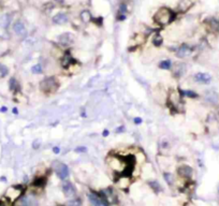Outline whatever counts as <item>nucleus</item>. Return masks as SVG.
Segmentation results:
<instances>
[{"label": "nucleus", "mask_w": 219, "mask_h": 206, "mask_svg": "<svg viewBox=\"0 0 219 206\" xmlns=\"http://www.w3.org/2000/svg\"><path fill=\"white\" fill-rule=\"evenodd\" d=\"M176 16H177V13L175 11H173L170 8H167V6H161L155 12L152 19L158 26L165 27L171 23H173L175 21Z\"/></svg>", "instance_id": "obj_1"}, {"label": "nucleus", "mask_w": 219, "mask_h": 206, "mask_svg": "<svg viewBox=\"0 0 219 206\" xmlns=\"http://www.w3.org/2000/svg\"><path fill=\"white\" fill-rule=\"evenodd\" d=\"M40 90L46 96L54 94L59 88V82L55 76H46L39 83Z\"/></svg>", "instance_id": "obj_2"}, {"label": "nucleus", "mask_w": 219, "mask_h": 206, "mask_svg": "<svg viewBox=\"0 0 219 206\" xmlns=\"http://www.w3.org/2000/svg\"><path fill=\"white\" fill-rule=\"evenodd\" d=\"M88 200H89L91 206H110L107 201L103 199L99 192L91 191L90 193H88Z\"/></svg>", "instance_id": "obj_3"}, {"label": "nucleus", "mask_w": 219, "mask_h": 206, "mask_svg": "<svg viewBox=\"0 0 219 206\" xmlns=\"http://www.w3.org/2000/svg\"><path fill=\"white\" fill-rule=\"evenodd\" d=\"M192 54V47L190 46L187 43H182L178 46V48L175 51V56L179 59H182V58H186L188 56H190Z\"/></svg>", "instance_id": "obj_4"}, {"label": "nucleus", "mask_w": 219, "mask_h": 206, "mask_svg": "<svg viewBox=\"0 0 219 206\" xmlns=\"http://www.w3.org/2000/svg\"><path fill=\"white\" fill-rule=\"evenodd\" d=\"M99 193H100V195L103 197V199L106 200L109 204L117 203V196H116L113 188H110V187L109 188H105V189H103V190H101Z\"/></svg>", "instance_id": "obj_5"}, {"label": "nucleus", "mask_w": 219, "mask_h": 206, "mask_svg": "<svg viewBox=\"0 0 219 206\" xmlns=\"http://www.w3.org/2000/svg\"><path fill=\"white\" fill-rule=\"evenodd\" d=\"M61 190L63 192L66 197H74L75 195V187L73 186V184L68 179H64L62 182Z\"/></svg>", "instance_id": "obj_6"}, {"label": "nucleus", "mask_w": 219, "mask_h": 206, "mask_svg": "<svg viewBox=\"0 0 219 206\" xmlns=\"http://www.w3.org/2000/svg\"><path fill=\"white\" fill-rule=\"evenodd\" d=\"M177 174L180 177L185 178V179H190L191 176L193 174V170L191 166L187 164H182L177 167Z\"/></svg>", "instance_id": "obj_7"}, {"label": "nucleus", "mask_w": 219, "mask_h": 206, "mask_svg": "<svg viewBox=\"0 0 219 206\" xmlns=\"http://www.w3.org/2000/svg\"><path fill=\"white\" fill-rule=\"evenodd\" d=\"M56 173H57V176L61 180L68 179L69 175H70L68 165L64 164V163H60V162H58V165H57V167H56Z\"/></svg>", "instance_id": "obj_8"}, {"label": "nucleus", "mask_w": 219, "mask_h": 206, "mask_svg": "<svg viewBox=\"0 0 219 206\" xmlns=\"http://www.w3.org/2000/svg\"><path fill=\"white\" fill-rule=\"evenodd\" d=\"M52 21L54 25H64L69 21V15L64 12H58L52 17Z\"/></svg>", "instance_id": "obj_9"}, {"label": "nucleus", "mask_w": 219, "mask_h": 206, "mask_svg": "<svg viewBox=\"0 0 219 206\" xmlns=\"http://www.w3.org/2000/svg\"><path fill=\"white\" fill-rule=\"evenodd\" d=\"M12 29H13V31L19 36H24L26 33H27L25 24H24V21H21V19H17V21H15L14 23H13Z\"/></svg>", "instance_id": "obj_10"}, {"label": "nucleus", "mask_w": 219, "mask_h": 206, "mask_svg": "<svg viewBox=\"0 0 219 206\" xmlns=\"http://www.w3.org/2000/svg\"><path fill=\"white\" fill-rule=\"evenodd\" d=\"M195 3V0H179L177 4V11L179 13H186Z\"/></svg>", "instance_id": "obj_11"}, {"label": "nucleus", "mask_w": 219, "mask_h": 206, "mask_svg": "<svg viewBox=\"0 0 219 206\" xmlns=\"http://www.w3.org/2000/svg\"><path fill=\"white\" fill-rule=\"evenodd\" d=\"M75 62H76V60L72 57V55H71V53L69 51H68V53H64L63 57H62L61 60H60V64H61V67L63 69H69L71 66H73Z\"/></svg>", "instance_id": "obj_12"}, {"label": "nucleus", "mask_w": 219, "mask_h": 206, "mask_svg": "<svg viewBox=\"0 0 219 206\" xmlns=\"http://www.w3.org/2000/svg\"><path fill=\"white\" fill-rule=\"evenodd\" d=\"M57 40H58V43H59L60 45H62V46H68V45H70L73 43V36H72V33H70V32H63V33H61L60 36H58Z\"/></svg>", "instance_id": "obj_13"}, {"label": "nucleus", "mask_w": 219, "mask_h": 206, "mask_svg": "<svg viewBox=\"0 0 219 206\" xmlns=\"http://www.w3.org/2000/svg\"><path fill=\"white\" fill-rule=\"evenodd\" d=\"M193 78H194V81L197 83H200V84H208L212 81V76L208 73H203V72H199L197 74H194Z\"/></svg>", "instance_id": "obj_14"}, {"label": "nucleus", "mask_w": 219, "mask_h": 206, "mask_svg": "<svg viewBox=\"0 0 219 206\" xmlns=\"http://www.w3.org/2000/svg\"><path fill=\"white\" fill-rule=\"evenodd\" d=\"M185 72H186V64L182 63V62L176 63L173 69V76L176 77V78H179L185 74Z\"/></svg>", "instance_id": "obj_15"}, {"label": "nucleus", "mask_w": 219, "mask_h": 206, "mask_svg": "<svg viewBox=\"0 0 219 206\" xmlns=\"http://www.w3.org/2000/svg\"><path fill=\"white\" fill-rule=\"evenodd\" d=\"M11 23H12V15L10 13H4L3 15L0 16V27L8 29Z\"/></svg>", "instance_id": "obj_16"}, {"label": "nucleus", "mask_w": 219, "mask_h": 206, "mask_svg": "<svg viewBox=\"0 0 219 206\" xmlns=\"http://www.w3.org/2000/svg\"><path fill=\"white\" fill-rule=\"evenodd\" d=\"M79 18H81V21H83V23L89 24L92 21L94 16H92L91 12H90L89 10H83L81 13H79Z\"/></svg>", "instance_id": "obj_17"}, {"label": "nucleus", "mask_w": 219, "mask_h": 206, "mask_svg": "<svg viewBox=\"0 0 219 206\" xmlns=\"http://www.w3.org/2000/svg\"><path fill=\"white\" fill-rule=\"evenodd\" d=\"M9 88L14 93H17V92L21 91V85H19L18 81L15 77H11L10 78V81H9Z\"/></svg>", "instance_id": "obj_18"}, {"label": "nucleus", "mask_w": 219, "mask_h": 206, "mask_svg": "<svg viewBox=\"0 0 219 206\" xmlns=\"http://www.w3.org/2000/svg\"><path fill=\"white\" fill-rule=\"evenodd\" d=\"M218 99H219L218 94H217V92H215V91H208L205 96V100L207 101V102L212 103V104H215V103L218 102Z\"/></svg>", "instance_id": "obj_19"}, {"label": "nucleus", "mask_w": 219, "mask_h": 206, "mask_svg": "<svg viewBox=\"0 0 219 206\" xmlns=\"http://www.w3.org/2000/svg\"><path fill=\"white\" fill-rule=\"evenodd\" d=\"M178 92H179V94L182 97H186V98H190V99L199 98V94H198L195 91H192V90H182V89H179V90H178Z\"/></svg>", "instance_id": "obj_20"}, {"label": "nucleus", "mask_w": 219, "mask_h": 206, "mask_svg": "<svg viewBox=\"0 0 219 206\" xmlns=\"http://www.w3.org/2000/svg\"><path fill=\"white\" fill-rule=\"evenodd\" d=\"M147 184H148V186L150 187V189H152L155 192H161V191H162V187H161L160 182H159L158 180H156V179L148 180Z\"/></svg>", "instance_id": "obj_21"}, {"label": "nucleus", "mask_w": 219, "mask_h": 206, "mask_svg": "<svg viewBox=\"0 0 219 206\" xmlns=\"http://www.w3.org/2000/svg\"><path fill=\"white\" fill-rule=\"evenodd\" d=\"M151 43L154 46L156 47H160L161 45L163 44V38L160 33H155L152 36V39H151Z\"/></svg>", "instance_id": "obj_22"}, {"label": "nucleus", "mask_w": 219, "mask_h": 206, "mask_svg": "<svg viewBox=\"0 0 219 206\" xmlns=\"http://www.w3.org/2000/svg\"><path fill=\"white\" fill-rule=\"evenodd\" d=\"M32 185L36 188H43V187L46 185V178L43 177V176H40V177H36L34 180L32 181Z\"/></svg>", "instance_id": "obj_23"}, {"label": "nucleus", "mask_w": 219, "mask_h": 206, "mask_svg": "<svg viewBox=\"0 0 219 206\" xmlns=\"http://www.w3.org/2000/svg\"><path fill=\"white\" fill-rule=\"evenodd\" d=\"M172 66H173V63H172L171 59H164L159 62V64H158L159 69H161V70H171Z\"/></svg>", "instance_id": "obj_24"}, {"label": "nucleus", "mask_w": 219, "mask_h": 206, "mask_svg": "<svg viewBox=\"0 0 219 206\" xmlns=\"http://www.w3.org/2000/svg\"><path fill=\"white\" fill-rule=\"evenodd\" d=\"M66 206H82V200L79 197H73L67 202Z\"/></svg>", "instance_id": "obj_25"}, {"label": "nucleus", "mask_w": 219, "mask_h": 206, "mask_svg": "<svg viewBox=\"0 0 219 206\" xmlns=\"http://www.w3.org/2000/svg\"><path fill=\"white\" fill-rule=\"evenodd\" d=\"M163 178L167 181V184L170 185V186H172L174 184V177L172 175V173H170V172H164L163 173Z\"/></svg>", "instance_id": "obj_26"}, {"label": "nucleus", "mask_w": 219, "mask_h": 206, "mask_svg": "<svg viewBox=\"0 0 219 206\" xmlns=\"http://www.w3.org/2000/svg\"><path fill=\"white\" fill-rule=\"evenodd\" d=\"M117 13H122V14H127L128 13V4L127 2L121 1L118 5V12Z\"/></svg>", "instance_id": "obj_27"}, {"label": "nucleus", "mask_w": 219, "mask_h": 206, "mask_svg": "<svg viewBox=\"0 0 219 206\" xmlns=\"http://www.w3.org/2000/svg\"><path fill=\"white\" fill-rule=\"evenodd\" d=\"M31 72H32V74H41V73H43L42 64L36 63V64H34V66H32L31 67Z\"/></svg>", "instance_id": "obj_28"}, {"label": "nucleus", "mask_w": 219, "mask_h": 206, "mask_svg": "<svg viewBox=\"0 0 219 206\" xmlns=\"http://www.w3.org/2000/svg\"><path fill=\"white\" fill-rule=\"evenodd\" d=\"M8 74H9V68L5 66V64L0 63V77L3 78V77H5Z\"/></svg>", "instance_id": "obj_29"}, {"label": "nucleus", "mask_w": 219, "mask_h": 206, "mask_svg": "<svg viewBox=\"0 0 219 206\" xmlns=\"http://www.w3.org/2000/svg\"><path fill=\"white\" fill-rule=\"evenodd\" d=\"M92 21H94L98 27H100V26H102V24H103V17L99 16V17H97V18H94H94H92Z\"/></svg>", "instance_id": "obj_30"}, {"label": "nucleus", "mask_w": 219, "mask_h": 206, "mask_svg": "<svg viewBox=\"0 0 219 206\" xmlns=\"http://www.w3.org/2000/svg\"><path fill=\"white\" fill-rule=\"evenodd\" d=\"M116 19L118 21H124L127 19V14H122V13H117L116 15Z\"/></svg>", "instance_id": "obj_31"}, {"label": "nucleus", "mask_w": 219, "mask_h": 206, "mask_svg": "<svg viewBox=\"0 0 219 206\" xmlns=\"http://www.w3.org/2000/svg\"><path fill=\"white\" fill-rule=\"evenodd\" d=\"M40 146H41V139H36L33 142H32V148H33V149H38Z\"/></svg>", "instance_id": "obj_32"}, {"label": "nucleus", "mask_w": 219, "mask_h": 206, "mask_svg": "<svg viewBox=\"0 0 219 206\" xmlns=\"http://www.w3.org/2000/svg\"><path fill=\"white\" fill-rule=\"evenodd\" d=\"M75 152H86L87 151V148L85 147V146H78V147H76L74 149Z\"/></svg>", "instance_id": "obj_33"}, {"label": "nucleus", "mask_w": 219, "mask_h": 206, "mask_svg": "<svg viewBox=\"0 0 219 206\" xmlns=\"http://www.w3.org/2000/svg\"><path fill=\"white\" fill-rule=\"evenodd\" d=\"M133 122H134L135 124H141L142 122H143V120H142L141 117H134L133 118Z\"/></svg>", "instance_id": "obj_34"}, {"label": "nucleus", "mask_w": 219, "mask_h": 206, "mask_svg": "<svg viewBox=\"0 0 219 206\" xmlns=\"http://www.w3.org/2000/svg\"><path fill=\"white\" fill-rule=\"evenodd\" d=\"M115 131H116V133H121V132H124V131H125V126H119V127H117Z\"/></svg>", "instance_id": "obj_35"}, {"label": "nucleus", "mask_w": 219, "mask_h": 206, "mask_svg": "<svg viewBox=\"0 0 219 206\" xmlns=\"http://www.w3.org/2000/svg\"><path fill=\"white\" fill-rule=\"evenodd\" d=\"M53 152L54 154H58L60 152V148L58 147V146H54L53 147Z\"/></svg>", "instance_id": "obj_36"}, {"label": "nucleus", "mask_w": 219, "mask_h": 206, "mask_svg": "<svg viewBox=\"0 0 219 206\" xmlns=\"http://www.w3.org/2000/svg\"><path fill=\"white\" fill-rule=\"evenodd\" d=\"M109 134H110V131L107 130V129H104V131H103V133H102V136L103 137H106Z\"/></svg>", "instance_id": "obj_37"}, {"label": "nucleus", "mask_w": 219, "mask_h": 206, "mask_svg": "<svg viewBox=\"0 0 219 206\" xmlns=\"http://www.w3.org/2000/svg\"><path fill=\"white\" fill-rule=\"evenodd\" d=\"M16 206H29L28 204H26L25 202H23L21 200H19V202H18V204H17Z\"/></svg>", "instance_id": "obj_38"}, {"label": "nucleus", "mask_w": 219, "mask_h": 206, "mask_svg": "<svg viewBox=\"0 0 219 206\" xmlns=\"http://www.w3.org/2000/svg\"><path fill=\"white\" fill-rule=\"evenodd\" d=\"M0 112H1V113H5V112H8V107L6 106H1L0 107Z\"/></svg>", "instance_id": "obj_39"}, {"label": "nucleus", "mask_w": 219, "mask_h": 206, "mask_svg": "<svg viewBox=\"0 0 219 206\" xmlns=\"http://www.w3.org/2000/svg\"><path fill=\"white\" fill-rule=\"evenodd\" d=\"M12 113H13V114H15V115H17V114H18V109H17L16 107H13Z\"/></svg>", "instance_id": "obj_40"}, {"label": "nucleus", "mask_w": 219, "mask_h": 206, "mask_svg": "<svg viewBox=\"0 0 219 206\" xmlns=\"http://www.w3.org/2000/svg\"><path fill=\"white\" fill-rule=\"evenodd\" d=\"M0 179H1V180H3V181H5V177H1Z\"/></svg>", "instance_id": "obj_41"}]
</instances>
